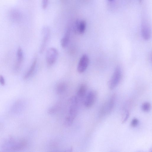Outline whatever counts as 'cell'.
<instances>
[{"instance_id":"obj_1","label":"cell","mask_w":152,"mask_h":152,"mask_svg":"<svg viewBox=\"0 0 152 152\" xmlns=\"http://www.w3.org/2000/svg\"><path fill=\"white\" fill-rule=\"evenodd\" d=\"M78 99L77 97L72 96L69 100V112L65 121L66 126H71L77 117L78 111Z\"/></svg>"},{"instance_id":"obj_2","label":"cell","mask_w":152,"mask_h":152,"mask_svg":"<svg viewBox=\"0 0 152 152\" xmlns=\"http://www.w3.org/2000/svg\"><path fill=\"white\" fill-rule=\"evenodd\" d=\"M122 76V72L120 67H116L113 74L108 83L109 89L112 90L116 88L120 82Z\"/></svg>"},{"instance_id":"obj_3","label":"cell","mask_w":152,"mask_h":152,"mask_svg":"<svg viewBox=\"0 0 152 152\" xmlns=\"http://www.w3.org/2000/svg\"><path fill=\"white\" fill-rule=\"evenodd\" d=\"M115 100L116 96L114 94L102 107L100 114V116L101 117H104L112 111L115 105Z\"/></svg>"},{"instance_id":"obj_4","label":"cell","mask_w":152,"mask_h":152,"mask_svg":"<svg viewBox=\"0 0 152 152\" xmlns=\"http://www.w3.org/2000/svg\"><path fill=\"white\" fill-rule=\"evenodd\" d=\"M58 51L56 48L53 47L49 49L46 54V60L49 66L53 65L56 62L58 57Z\"/></svg>"},{"instance_id":"obj_5","label":"cell","mask_w":152,"mask_h":152,"mask_svg":"<svg viewBox=\"0 0 152 152\" xmlns=\"http://www.w3.org/2000/svg\"><path fill=\"white\" fill-rule=\"evenodd\" d=\"M97 93L94 90L89 91L87 94L84 105L87 108L91 107L94 104L97 98Z\"/></svg>"},{"instance_id":"obj_6","label":"cell","mask_w":152,"mask_h":152,"mask_svg":"<svg viewBox=\"0 0 152 152\" xmlns=\"http://www.w3.org/2000/svg\"><path fill=\"white\" fill-rule=\"evenodd\" d=\"M89 63V59L88 56L83 55L80 59L77 67V70L80 73H83L87 69Z\"/></svg>"},{"instance_id":"obj_7","label":"cell","mask_w":152,"mask_h":152,"mask_svg":"<svg viewBox=\"0 0 152 152\" xmlns=\"http://www.w3.org/2000/svg\"><path fill=\"white\" fill-rule=\"evenodd\" d=\"M50 34L49 28L47 27H44L42 30L43 39L40 50L41 53L43 52L46 48L49 39Z\"/></svg>"},{"instance_id":"obj_8","label":"cell","mask_w":152,"mask_h":152,"mask_svg":"<svg viewBox=\"0 0 152 152\" xmlns=\"http://www.w3.org/2000/svg\"><path fill=\"white\" fill-rule=\"evenodd\" d=\"M141 34L143 39L148 41L151 36V31L150 26L146 21H143L141 25Z\"/></svg>"},{"instance_id":"obj_9","label":"cell","mask_w":152,"mask_h":152,"mask_svg":"<svg viewBox=\"0 0 152 152\" xmlns=\"http://www.w3.org/2000/svg\"><path fill=\"white\" fill-rule=\"evenodd\" d=\"M86 27V23L85 21L77 20L74 25V31L76 33L82 34L84 33Z\"/></svg>"},{"instance_id":"obj_10","label":"cell","mask_w":152,"mask_h":152,"mask_svg":"<svg viewBox=\"0 0 152 152\" xmlns=\"http://www.w3.org/2000/svg\"><path fill=\"white\" fill-rule=\"evenodd\" d=\"M17 62L15 67V70L16 71L20 70L23 63L24 60V55L22 49L20 47H19L17 51Z\"/></svg>"},{"instance_id":"obj_11","label":"cell","mask_w":152,"mask_h":152,"mask_svg":"<svg viewBox=\"0 0 152 152\" xmlns=\"http://www.w3.org/2000/svg\"><path fill=\"white\" fill-rule=\"evenodd\" d=\"M9 16L12 21L16 23H20L22 17L20 12L15 9L12 10L10 11Z\"/></svg>"},{"instance_id":"obj_12","label":"cell","mask_w":152,"mask_h":152,"mask_svg":"<svg viewBox=\"0 0 152 152\" xmlns=\"http://www.w3.org/2000/svg\"><path fill=\"white\" fill-rule=\"evenodd\" d=\"M70 29L68 28L65 34L61 41V46L63 48L66 47L68 45L70 38Z\"/></svg>"},{"instance_id":"obj_13","label":"cell","mask_w":152,"mask_h":152,"mask_svg":"<svg viewBox=\"0 0 152 152\" xmlns=\"http://www.w3.org/2000/svg\"><path fill=\"white\" fill-rule=\"evenodd\" d=\"M37 63V60L36 58H35L29 70L24 76V79L25 80L29 79L33 74L35 69Z\"/></svg>"},{"instance_id":"obj_14","label":"cell","mask_w":152,"mask_h":152,"mask_svg":"<svg viewBox=\"0 0 152 152\" xmlns=\"http://www.w3.org/2000/svg\"><path fill=\"white\" fill-rule=\"evenodd\" d=\"M87 86L85 84H81L79 87L77 93V97L82 99L84 97L86 94Z\"/></svg>"},{"instance_id":"obj_15","label":"cell","mask_w":152,"mask_h":152,"mask_svg":"<svg viewBox=\"0 0 152 152\" xmlns=\"http://www.w3.org/2000/svg\"><path fill=\"white\" fill-rule=\"evenodd\" d=\"M67 86L64 83H59L56 87V92L57 94H61L65 92L67 89Z\"/></svg>"},{"instance_id":"obj_16","label":"cell","mask_w":152,"mask_h":152,"mask_svg":"<svg viewBox=\"0 0 152 152\" xmlns=\"http://www.w3.org/2000/svg\"><path fill=\"white\" fill-rule=\"evenodd\" d=\"M60 108V104H56L50 108L48 109V112L50 115H52L58 111Z\"/></svg>"},{"instance_id":"obj_17","label":"cell","mask_w":152,"mask_h":152,"mask_svg":"<svg viewBox=\"0 0 152 152\" xmlns=\"http://www.w3.org/2000/svg\"><path fill=\"white\" fill-rule=\"evenodd\" d=\"M142 109L144 112H147L150 111L151 109V105L148 102H145L141 106Z\"/></svg>"},{"instance_id":"obj_18","label":"cell","mask_w":152,"mask_h":152,"mask_svg":"<svg viewBox=\"0 0 152 152\" xmlns=\"http://www.w3.org/2000/svg\"><path fill=\"white\" fill-rule=\"evenodd\" d=\"M139 120L137 118H134L132 120L131 123V125L133 127H135L137 126L139 124Z\"/></svg>"},{"instance_id":"obj_19","label":"cell","mask_w":152,"mask_h":152,"mask_svg":"<svg viewBox=\"0 0 152 152\" xmlns=\"http://www.w3.org/2000/svg\"><path fill=\"white\" fill-rule=\"evenodd\" d=\"M49 0H42V8L44 10H45L47 8Z\"/></svg>"},{"instance_id":"obj_20","label":"cell","mask_w":152,"mask_h":152,"mask_svg":"<svg viewBox=\"0 0 152 152\" xmlns=\"http://www.w3.org/2000/svg\"><path fill=\"white\" fill-rule=\"evenodd\" d=\"M129 112L128 111H127L126 112V115H125V117L123 119V120L122 121V123H125V122H126L128 119L129 117Z\"/></svg>"},{"instance_id":"obj_21","label":"cell","mask_w":152,"mask_h":152,"mask_svg":"<svg viewBox=\"0 0 152 152\" xmlns=\"http://www.w3.org/2000/svg\"><path fill=\"white\" fill-rule=\"evenodd\" d=\"M0 84L3 86L5 84V81L4 78L2 75H0Z\"/></svg>"},{"instance_id":"obj_22","label":"cell","mask_w":152,"mask_h":152,"mask_svg":"<svg viewBox=\"0 0 152 152\" xmlns=\"http://www.w3.org/2000/svg\"><path fill=\"white\" fill-rule=\"evenodd\" d=\"M139 1L140 3H141L142 2V0H139Z\"/></svg>"},{"instance_id":"obj_23","label":"cell","mask_w":152,"mask_h":152,"mask_svg":"<svg viewBox=\"0 0 152 152\" xmlns=\"http://www.w3.org/2000/svg\"><path fill=\"white\" fill-rule=\"evenodd\" d=\"M108 1L109 2H111L113 1V0H108Z\"/></svg>"}]
</instances>
